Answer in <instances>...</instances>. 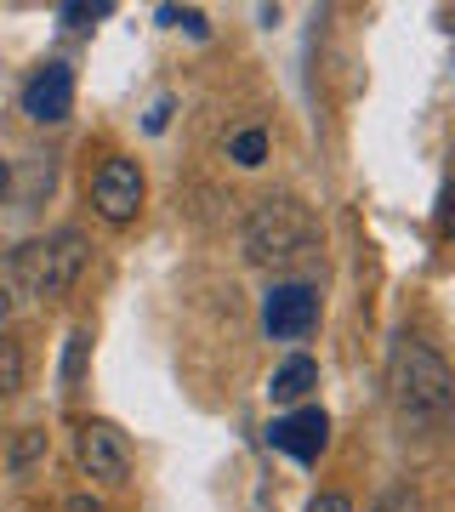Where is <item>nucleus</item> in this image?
<instances>
[{
  "instance_id": "f257e3e1",
  "label": "nucleus",
  "mask_w": 455,
  "mask_h": 512,
  "mask_svg": "<svg viewBox=\"0 0 455 512\" xmlns=\"http://www.w3.org/2000/svg\"><path fill=\"white\" fill-rule=\"evenodd\" d=\"M387 393L404 427H444L455 416V370L427 342H399L387 365Z\"/></svg>"
},
{
  "instance_id": "f03ea898",
  "label": "nucleus",
  "mask_w": 455,
  "mask_h": 512,
  "mask_svg": "<svg viewBox=\"0 0 455 512\" xmlns=\"http://www.w3.org/2000/svg\"><path fill=\"white\" fill-rule=\"evenodd\" d=\"M313 239H319V222L296 194H268L245 217V256L256 268H285V262L313 251Z\"/></svg>"
},
{
  "instance_id": "7ed1b4c3",
  "label": "nucleus",
  "mask_w": 455,
  "mask_h": 512,
  "mask_svg": "<svg viewBox=\"0 0 455 512\" xmlns=\"http://www.w3.org/2000/svg\"><path fill=\"white\" fill-rule=\"evenodd\" d=\"M86 234L80 228H57L52 239H35V245H23L18 256H12V274H18V285L29 296H40V302H52V296H69L74 279H80V268H86Z\"/></svg>"
},
{
  "instance_id": "20e7f679",
  "label": "nucleus",
  "mask_w": 455,
  "mask_h": 512,
  "mask_svg": "<svg viewBox=\"0 0 455 512\" xmlns=\"http://www.w3.org/2000/svg\"><path fill=\"white\" fill-rule=\"evenodd\" d=\"M143 171H137V160H103V171L91 177V205H97V217L114 222V228H126L137 211H143Z\"/></svg>"
},
{
  "instance_id": "39448f33",
  "label": "nucleus",
  "mask_w": 455,
  "mask_h": 512,
  "mask_svg": "<svg viewBox=\"0 0 455 512\" xmlns=\"http://www.w3.org/2000/svg\"><path fill=\"white\" fill-rule=\"evenodd\" d=\"M74 456H80L86 478H97V484H126L131 478V450L120 439V427H109V421H80Z\"/></svg>"
},
{
  "instance_id": "423d86ee",
  "label": "nucleus",
  "mask_w": 455,
  "mask_h": 512,
  "mask_svg": "<svg viewBox=\"0 0 455 512\" xmlns=\"http://www.w3.org/2000/svg\"><path fill=\"white\" fill-rule=\"evenodd\" d=\"M319 325V291L291 279V285H273L268 302H262V330H268L273 342H296V336H308Z\"/></svg>"
},
{
  "instance_id": "0eeeda50",
  "label": "nucleus",
  "mask_w": 455,
  "mask_h": 512,
  "mask_svg": "<svg viewBox=\"0 0 455 512\" xmlns=\"http://www.w3.org/2000/svg\"><path fill=\"white\" fill-rule=\"evenodd\" d=\"M268 444L273 450H285V456H296V461H319V450L330 444V416L319 410V404H302V410H291V416L273 421Z\"/></svg>"
},
{
  "instance_id": "6e6552de",
  "label": "nucleus",
  "mask_w": 455,
  "mask_h": 512,
  "mask_svg": "<svg viewBox=\"0 0 455 512\" xmlns=\"http://www.w3.org/2000/svg\"><path fill=\"white\" fill-rule=\"evenodd\" d=\"M69 109H74V69L69 63H46L23 86V114L40 120V126H57V120H69Z\"/></svg>"
},
{
  "instance_id": "1a4fd4ad",
  "label": "nucleus",
  "mask_w": 455,
  "mask_h": 512,
  "mask_svg": "<svg viewBox=\"0 0 455 512\" xmlns=\"http://www.w3.org/2000/svg\"><path fill=\"white\" fill-rule=\"evenodd\" d=\"M313 387H319V365L296 353V359H285V365L273 370V382H268V399H273V404H302V399L313 393Z\"/></svg>"
},
{
  "instance_id": "9d476101",
  "label": "nucleus",
  "mask_w": 455,
  "mask_h": 512,
  "mask_svg": "<svg viewBox=\"0 0 455 512\" xmlns=\"http://www.w3.org/2000/svg\"><path fill=\"white\" fill-rule=\"evenodd\" d=\"M18 387H23V348L0 330V399H12Z\"/></svg>"
},
{
  "instance_id": "9b49d317",
  "label": "nucleus",
  "mask_w": 455,
  "mask_h": 512,
  "mask_svg": "<svg viewBox=\"0 0 455 512\" xmlns=\"http://www.w3.org/2000/svg\"><path fill=\"white\" fill-rule=\"evenodd\" d=\"M228 154H234L245 171H251V165H262V160H268V131H262V126H245L234 143H228Z\"/></svg>"
},
{
  "instance_id": "f8f14e48",
  "label": "nucleus",
  "mask_w": 455,
  "mask_h": 512,
  "mask_svg": "<svg viewBox=\"0 0 455 512\" xmlns=\"http://www.w3.org/2000/svg\"><path fill=\"white\" fill-rule=\"evenodd\" d=\"M86 348H91V330L74 325V330H69V353H63V382H69V387L86 376Z\"/></svg>"
},
{
  "instance_id": "ddd939ff",
  "label": "nucleus",
  "mask_w": 455,
  "mask_h": 512,
  "mask_svg": "<svg viewBox=\"0 0 455 512\" xmlns=\"http://www.w3.org/2000/svg\"><path fill=\"white\" fill-rule=\"evenodd\" d=\"M370 512H421V495L410 490V484H393V490L376 495V507Z\"/></svg>"
},
{
  "instance_id": "4468645a",
  "label": "nucleus",
  "mask_w": 455,
  "mask_h": 512,
  "mask_svg": "<svg viewBox=\"0 0 455 512\" xmlns=\"http://www.w3.org/2000/svg\"><path fill=\"white\" fill-rule=\"evenodd\" d=\"M40 450H46V433H35V427H29V433H23L18 444H12V473H23V467H29V461H35Z\"/></svg>"
},
{
  "instance_id": "2eb2a0df",
  "label": "nucleus",
  "mask_w": 455,
  "mask_h": 512,
  "mask_svg": "<svg viewBox=\"0 0 455 512\" xmlns=\"http://www.w3.org/2000/svg\"><path fill=\"white\" fill-rule=\"evenodd\" d=\"M63 18H69V23H86V18H109V0H97V6H63Z\"/></svg>"
},
{
  "instance_id": "dca6fc26",
  "label": "nucleus",
  "mask_w": 455,
  "mask_h": 512,
  "mask_svg": "<svg viewBox=\"0 0 455 512\" xmlns=\"http://www.w3.org/2000/svg\"><path fill=\"white\" fill-rule=\"evenodd\" d=\"M308 512H353V501H347V495H313Z\"/></svg>"
},
{
  "instance_id": "f3484780",
  "label": "nucleus",
  "mask_w": 455,
  "mask_h": 512,
  "mask_svg": "<svg viewBox=\"0 0 455 512\" xmlns=\"http://www.w3.org/2000/svg\"><path fill=\"white\" fill-rule=\"evenodd\" d=\"M165 120H171V97H160V103L148 109V120H143V126H148V131H165Z\"/></svg>"
},
{
  "instance_id": "a211bd4d",
  "label": "nucleus",
  "mask_w": 455,
  "mask_h": 512,
  "mask_svg": "<svg viewBox=\"0 0 455 512\" xmlns=\"http://www.w3.org/2000/svg\"><path fill=\"white\" fill-rule=\"evenodd\" d=\"M438 222H444V234H455V183L444 188V211H438Z\"/></svg>"
},
{
  "instance_id": "6ab92c4d",
  "label": "nucleus",
  "mask_w": 455,
  "mask_h": 512,
  "mask_svg": "<svg viewBox=\"0 0 455 512\" xmlns=\"http://www.w3.org/2000/svg\"><path fill=\"white\" fill-rule=\"evenodd\" d=\"M6 183H12V171H6V160H0V200H6Z\"/></svg>"
}]
</instances>
